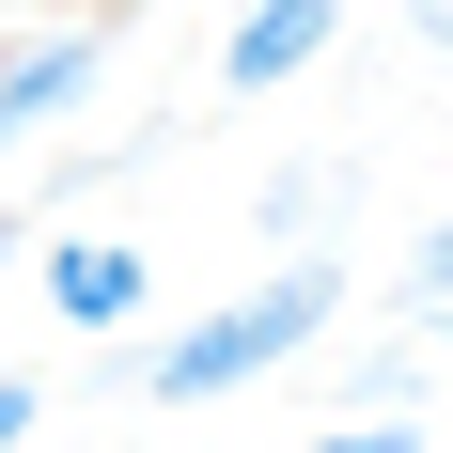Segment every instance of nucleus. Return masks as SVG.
<instances>
[{
	"mask_svg": "<svg viewBox=\"0 0 453 453\" xmlns=\"http://www.w3.org/2000/svg\"><path fill=\"white\" fill-rule=\"evenodd\" d=\"M328 313H344V250H281L266 281H234L219 313H188L157 360H126V391H141V407H234L250 375L313 360V344H328Z\"/></svg>",
	"mask_w": 453,
	"mask_h": 453,
	"instance_id": "1",
	"label": "nucleus"
},
{
	"mask_svg": "<svg viewBox=\"0 0 453 453\" xmlns=\"http://www.w3.org/2000/svg\"><path fill=\"white\" fill-rule=\"evenodd\" d=\"M47 250V328H79V344H126L141 313H157V250L141 234H110V219H32Z\"/></svg>",
	"mask_w": 453,
	"mask_h": 453,
	"instance_id": "2",
	"label": "nucleus"
},
{
	"mask_svg": "<svg viewBox=\"0 0 453 453\" xmlns=\"http://www.w3.org/2000/svg\"><path fill=\"white\" fill-rule=\"evenodd\" d=\"M110 94V16H63V32H16L0 47V157H32V141H63Z\"/></svg>",
	"mask_w": 453,
	"mask_h": 453,
	"instance_id": "3",
	"label": "nucleus"
},
{
	"mask_svg": "<svg viewBox=\"0 0 453 453\" xmlns=\"http://www.w3.org/2000/svg\"><path fill=\"white\" fill-rule=\"evenodd\" d=\"M344 47V0H234V32H219V94L234 110H266V94H297Z\"/></svg>",
	"mask_w": 453,
	"mask_h": 453,
	"instance_id": "4",
	"label": "nucleus"
},
{
	"mask_svg": "<svg viewBox=\"0 0 453 453\" xmlns=\"http://www.w3.org/2000/svg\"><path fill=\"white\" fill-rule=\"evenodd\" d=\"M328 219H344V157H297V173H266V203H250L266 266H281V250H328Z\"/></svg>",
	"mask_w": 453,
	"mask_h": 453,
	"instance_id": "5",
	"label": "nucleus"
},
{
	"mask_svg": "<svg viewBox=\"0 0 453 453\" xmlns=\"http://www.w3.org/2000/svg\"><path fill=\"white\" fill-rule=\"evenodd\" d=\"M391 313H407V344H453V219H422V250L391 266Z\"/></svg>",
	"mask_w": 453,
	"mask_h": 453,
	"instance_id": "6",
	"label": "nucleus"
},
{
	"mask_svg": "<svg viewBox=\"0 0 453 453\" xmlns=\"http://www.w3.org/2000/svg\"><path fill=\"white\" fill-rule=\"evenodd\" d=\"M375 407H438V360H422V344H375V360H344V422H375Z\"/></svg>",
	"mask_w": 453,
	"mask_h": 453,
	"instance_id": "7",
	"label": "nucleus"
},
{
	"mask_svg": "<svg viewBox=\"0 0 453 453\" xmlns=\"http://www.w3.org/2000/svg\"><path fill=\"white\" fill-rule=\"evenodd\" d=\"M297 453H438V407H375V422H328Z\"/></svg>",
	"mask_w": 453,
	"mask_h": 453,
	"instance_id": "8",
	"label": "nucleus"
},
{
	"mask_svg": "<svg viewBox=\"0 0 453 453\" xmlns=\"http://www.w3.org/2000/svg\"><path fill=\"white\" fill-rule=\"evenodd\" d=\"M32 422H47V375H0V453H32Z\"/></svg>",
	"mask_w": 453,
	"mask_h": 453,
	"instance_id": "9",
	"label": "nucleus"
},
{
	"mask_svg": "<svg viewBox=\"0 0 453 453\" xmlns=\"http://www.w3.org/2000/svg\"><path fill=\"white\" fill-rule=\"evenodd\" d=\"M407 32H422V47H438V63H453V0H407Z\"/></svg>",
	"mask_w": 453,
	"mask_h": 453,
	"instance_id": "10",
	"label": "nucleus"
},
{
	"mask_svg": "<svg viewBox=\"0 0 453 453\" xmlns=\"http://www.w3.org/2000/svg\"><path fill=\"white\" fill-rule=\"evenodd\" d=\"M0 281H16V234H0Z\"/></svg>",
	"mask_w": 453,
	"mask_h": 453,
	"instance_id": "11",
	"label": "nucleus"
},
{
	"mask_svg": "<svg viewBox=\"0 0 453 453\" xmlns=\"http://www.w3.org/2000/svg\"><path fill=\"white\" fill-rule=\"evenodd\" d=\"M438 438H453V391H438Z\"/></svg>",
	"mask_w": 453,
	"mask_h": 453,
	"instance_id": "12",
	"label": "nucleus"
},
{
	"mask_svg": "<svg viewBox=\"0 0 453 453\" xmlns=\"http://www.w3.org/2000/svg\"><path fill=\"white\" fill-rule=\"evenodd\" d=\"M110 16H126V0H110Z\"/></svg>",
	"mask_w": 453,
	"mask_h": 453,
	"instance_id": "13",
	"label": "nucleus"
}]
</instances>
